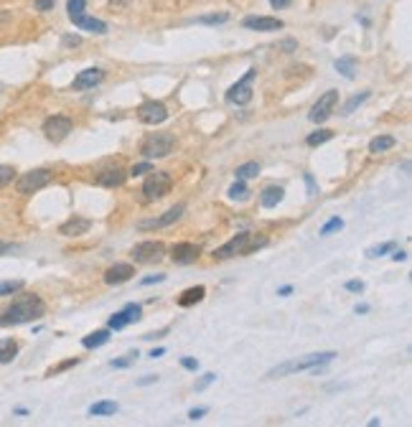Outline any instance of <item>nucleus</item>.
Segmentation results:
<instances>
[{
  "label": "nucleus",
  "mask_w": 412,
  "mask_h": 427,
  "mask_svg": "<svg viewBox=\"0 0 412 427\" xmlns=\"http://www.w3.org/2000/svg\"><path fill=\"white\" fill-rule=\"evenodd\" d=\"M336 72L341 74V76H346V79H354L356 76V59L354 56H341V59H336Z\"/></svg>",
  "instance_id": "nucleus-23"
},
{
  "label": "nucleus",
  "mask_w": 412,
  "mask_h": 427,
  "mask_svg": "<svg viewBox=\"0 0 412 427\" xmlns=\"http://www.w3.org/2000/svg\"><path fill=\"white\" fill-rule=\"evenodd\" d=\"M72 130H74V122L67 115H52V118L44 120V135L52 143H61Z\"/></svg>",
  "instance_id": "nucleus-9"
},
{
  "label": "nucleus",
  "mask_w": 412,
  "mask_h": 427,
  "mask_svg": "<svg viewBox=\"0 0 412 427\" xmlns=\"http://www.w3.org/2000/svg\"><path fill=\"white\" fill-rule=\"evenodd\" d=\"M214 382H216V374H204V376L199 379V382L193 384V389H196V392H204L206 387H209V384H214Z\"/></svg>",
  "instance_id": "nucleus-40"
},
{
  "label": "nucleus",
  "mask_w": 412,
  "mask_h": 427,
  "mask_svg": "<svg viewBox=\"0 0 412 427\" xmlns=\"http://www.w3.org/2000/svg\"><path fill=\"white\" fill-rule=\"evenodd\" d=\"M171 259L176 262V265H191L199 259V247L193 242H178L171 247Z\"/></svg>",
  "instance_id": "nucleus-13"
},
{
  "label": "nucleus",
  "mask_w": 412,
  "mask_h": 427,
  "mask_svg": "<svg viewBox=\"0 0 412 427\" xmlns=\"http://www.w3.org/2000/svg\"><path fill=\"white\" fill-rule=\"evenodd\" d=\"M46 313V303L38 295H21L10 303V308L0 316V325H21L31 323Z\"/></svg>",
  "instance_id": "nucleus-1"
},
{
  "label": "nucleus",
  "mask_w": 412,
  "mask_h": 427,
  "mask_svg": "<svg viewBox=\"0 0 412 427\" xmlns=\"http://www.w3.org/2000/svg\"><path fill=\"white\" fill-rule=\"evenodd\" d=\"M247 184H244L242 178H237V184L229 188V199H247Z\"/></svg>",
  "instance_id": "nucleus-33"
},
{
  "label": "nucleus",
  "mask_w": 412,
  "mask_h": 427,
  "mask_svg": "<svg viewBox=\"0 0 412 427\" xmlns=\"http://www.w3.org/2000/svg\"><path fill=\"white\" fill-rule=\"evenodd\" d=\"M130 257L135 262H140V265H155V262H161L166 257V247H163V242H153V239L150 242H140L133 247Z\"/></svg>",
  "instance_id": "nucleus-8"
},
{
  "label": "nucleus",
  "mask_w": 412,
  "mask_h": 427,
  "mask_svg": "<svg viewBox=\"0 0 412 427\" xmlns=\"http://www.w3.org/2000/svg\"><path fill=\"white\" fill-rule=\"evenodd\" d=\"M166 354V348H153V351H150V359H158V356H163Z\"/></svg>",
  "instance_id": "nucleus-55"
},
{
  "label": "nucleus",
  "mask_w": 412,
  "mask_h": 427,
  "mask_svg": "<svg viewBox=\"0 0 412 427\" xmlns=\"http://www.w3.org/2000/svg\"><path fill=\"white\" fill-rule=\"evenodd\" d=\"M280 49H283V51H295V49H298V44H295V41H290V38H287V41H283V44H280Z\"/></svg>",
  "instance_id": "nucleus-50"
},
{
  "label": "nucleus",
  "mask_w": 412,
  "mask_h": 427,
  "mask_svg": "<svg viewBox=\"0 0 412 427\" xmlns=\"http://www.w3.org/2000/svg\"><path fill=\"white\" fill-rule=\"evenodd\" d=\"M138 120L143 125H161L168 120V110L163 102H155V99H145V102L138 107Z\"/></svg>",
  "instance_id": "nucleus-11"
},
{
  "label": "nucleus",
  "mask_w": 412,
  "mask_h": 427,
  "mask_svg": "<svg viewBox=\"0 0 412 427\" xmlns=\"http://www.w3.org/2000/svg\"><path fill=\"white\" fill-rule=\"evenodd\" d=\"M13 178H15V168L0 166V188H6L8 184H13Z\"/></svg>",
  "instance_id": "nucleus-38"
},
{
  "label": "nucleus",
  "mask_w": 412,
  "mask_h": 427,
  "mask_svg": "<svg viewBox=\"0 0 412 427\" xmlns=\"http://www.w3.org/2000/svg\"><path fill=\"white\" fill-rule=\"evenodd\" d=\"M120 407L118 402H107V399H102V402H95V405L89 407V414L92 417H107V414H115Z\"/></svg>",
  "instance_id": "nucleus-24"
},
{
  "label": "nucleus",
  "mask_w": 412,
  "mask_h": 427,
  "mask_svg": "<svg viewBox=\"0 0 412 427\" xmlns=\"http://www.w3.org/2000/svg\"><path fill=\"white\" fill-rule=\"evenodd\" d=\"M163 280H166V275H148V277L140 280V285H153V282H163Z\"/></svg>",
  "instance_id": "nucleus-45"
},
{
  "label": "nucleus",
  "mask_w": 412,
  "mask_h": 427,
  "mask_svg": "<svg viewBox=\"0 0 412 427\" xmlns=\"http://www.w3.org/2000/svg\"><path fill=\"white\" fill-rule=\"evenodd\" d=\"M125 325H130V321H127V316H125V310L115 313V316L107 321V328H110V331H120V328H125Z\"/></svg>",
  "instance_id": "nucleus-31"
},
{
  "label": "nucleus",
  "mask_w": 412,
  "mask_h": 427,
  "mask_svg": "<svg viewBox=\"0 0 412 427\" xmlns=\"http://www.w3.org/2000/svg\"><path fill=\"white\" fill-rule=\"evenodd\" d=\"M79 41H81L79 36H64V38H61V44H64V46H79Z\"/></svg>",
  "instance_id": "nucleus-51"
},
{
  "label": "nucleus",
  "mask_w": 412,
  "mask_h": 427,
  "mask_svg": "<svg viewBox=\"0 0 412 427\" xmlns=\"http://www.w3.org/2000/svg\"><path fill=\"white\" fill-rule=\"evenodd\" d=\"M283 199H285V191H283V186H267L265 191L260 193V204H262L265 209H275Z\"/></svg>",
  "instance_id": "nucleus-20"
},
{
  "label": "nucleus",
  "mask_w": 412,
  "mask_h": 427,
  "mask_svg": "<svg viewBox=\"0 0 412 427\" xmlns=\"http://www.w3.org/2000/svg\"><path fill=\"white\" fill-rule=\"evenodd\" d=\"M135 275V267L130 262H118V265H112L107 273H104V282L107 285H122L127 282L130 277Z\"/></svg>",
  "instance_id": "nucleus-16"
},
{
  "label": "nucleus",
  "mask_w": 412,
  "mask_h": 427,
  "mask_svg": "<svg viewBox=\"0 0 412 427\" xmlns=\"http://www.w3.org/2000/svg\"><path fill=\"white\" fill-rule=\"evenodd\" d=\"M23 285H26L23 280H6V282H0V298H3V295L18 293V290H23Z\"/></svg>",
  "instance_id": "nucleus-32"
},
{
  "label": "nucleus",
  "mask_w": 412,
  "mask_h": 427,
  "mask_svg": "<svg viewBox=\"0 0 412 427\" xmlns=\"http://www.w3.org/2000/svg\"><path fill=\"white\" fill-rule=\"evenodd\" d=\"M392 259H395V262H405L407 252H402V250H397V247H395V255H392Z\"/></svg>",
  "instance_id": "nucleus-52"
},
{
  "label": "nucleus",
  "mask_w": 412,
  "mask_h": 427,
  "mask_svg": "<svg viewBox=\"0 0 412 427\" xmlns=\"http://www.w3.org/2000/svg\"><path fill=\"white\" fill-rule=\"evenodd\" d=\"M171 188H173V178L166 170H150V176L145 178L143 184V193H145V201H158L163 196H168Z\"/></svg>",
  "instance_id": "nucleus-5"
},
{
  "label": "nucleus",
  "mask_w": 412,
  "mask_h": 427,
  "mask_svg": "<svg viewBox=\"0 0 412 427\" xmlns=\"http://www.w3.org/2000/svg\"><path fill=\"white\" fill-rule=\"evenodd\" d=\"M125 178H127V173L120 166H115V168H107V170H102L100 176H97V184L100 186H104V188H118V186H122L125 184Z\"/></svg>",
  "instance_id": "nucleus-19"
},
{
  "label": "nucleus",
  "mask_w": 412,
  "mask_h": 427,
  "mask_svg": "<svg viewBox=\"0 0 412 427\" xmlns=\"http://www.w3.org/2000/svg\"><path fill=\"white\" fill-rule=\"evenodd\" d=\"M173 145H176V138L171 133H150L140 143V155L145 161H158V158H166V155L173 153Z\"/></svg>",
  "instance_id": "nucleus-4"
},
{
  "label": "nucleus",
  "mask_w": 412,
  "mask_h": 427,
  "mask_svg": "<svg viewBox=\"0 0 412 427\" xmlns=\"http://www.w3.org/2000/svg\"><path fill=\"white\" fill-rule=\"evenodd\" d=\"M229 13H212V15H199L196 23H204V26H219V23H227Z\"/></svg>",
  "instance_id": "nucleus-30"
},
{
  "label": "nucleus",
  "mask_w": 412,
  "mask_h": 427,
  "mask_svg": "<svg viewBox=\"0 0 412 427\" xmlns=\"http://www.w3.org/2000/svg\"><path fill=\"white\" fill-rule=\"evenodd\" d=\"M33 6H36V10H41V13H46V10H52V8H54V0H36Z\"/></svg>",
  "instance_id": "nucleus-46"
},
{
  "label": "nucleus",
  "mask_w": 412,
  "mask_h": 427,
  "mask_svg": "<svg viewBox=\"0 0 412 427\" xmlns=\"http://www.w3.org/2000/svg\"><path fill=\"white\" fill-rule=\"evenodd\" d=\"M72 23L79 31H87V33H97V36H104V33H107V23L100 21V18H89L87 13H81V15H77V18H72Z\"/></svg>",
  "instance_id": "nucleus-18"
},
{
  "label": "nucleus",
  "mask_w": 412,
  "mask_h": 427,
  "mask_svg": "<svg viewBox=\"0 0 412 427\" xmlns=\"http://www.w3.org/2000/svg\"><path fill=\"white\" fill-rule=\"evenodd\" d=\"M209 412V410H206V407H199V410H191V412H189V420H201V417H204V414Z\"/></svg>",
  "instance_id": "nucleus-48"
},
{
  "label": "nucleus",
  "mask_w": 412,
  "mask_h": 427,
  "mask_svg": "<svg viewBox=\"0 0 412 427\" xmlns=\"http://www.w3.org/2000/svg\"><path fill=\"white\" fill-rule=\"evenodd\" d=\"M102 79H104L102 69H84V72H79L77 76H74L72 87H74V92H84V89L97 87Z\"/></svg>",
  "instance_id": "nucleus-15"
},
{
  "label": "nucleus",
  "mask_w": 412,
  "mask_h": 427,
  "mask_svg": "<svg viewBox=\"0 0 412 427\" xmlns=\"http://www.w3.org/2000/svg\"><path fill=\"white\" fill-rule=\"evenodd\" d=\"M107 341H110V328H102V331H95V333H89V336H84V339H81V346L100 348V346H104Z\"/></svg>",
  "instance_id": "nucleus-22"
},
{
  "label": "nucleus",
  "mask_w": 412,
  "mask_h": 427,
  "mask_svg": "<svg viewBox=\"0 0 412 427\" xmlns=\"http://www.w3.org/2000/svg\"><path fill=\"white\" fill-rule=\"evenodd\" d=\"M79 364V359H69V361H61L59 366H54L52 371H49V376H54V374H59V371H67V369H72V366H77Z\"/></svg>",
  "instance_id": "nucleus-41"
},
{
  "label": "nucleus",
  "mask_w": 412,
  "mask_h": 427,
  "mask_svg": "<svg viewBox=\"0 0 412 427\" xmlns=\"http://www.w3.org/2000/svg\"><path fill=\"white\" fill-rule=\"evenodd\" d=\"M336 104H339V92H336V89H328V92L318 97V102L313 104V110H310V115H308L310 122H326V120L333 115Z\"/></svg>",
  "instance_id": "nucleus-10"
},
{
  "label": "nucleus",
  "mask_w": 412,
  "mask_h": 427,
  "mask_svg": "<svg viewBox=\"0 0 412 427\" xmlns=\"http://www.w3.org/2000/svg\"><path fill=\"white\" fill-rule=\"evenodd\" d=\"M8 18H10V13H8V10H0V23H6Z\"/></svg>",
  "instance_id": "nucleus-56"
},
{
  "label": "nucleus",
  "mask_w": 412,
  "mask_h": 427,
  "mask_svg": "<svg viewBox=\"0 0 412 427\" xmlns=\"http://www.w3.org/2000/svg\"><path fill=\"white\" fill-rule=\"evenodd\" d=\"M270 6H273L275 10H280V8H287V6H293V0H270Z\"/></svg>",
  "instance_id": "nucleus-49"
},
{
  "label": "nucleus",
  "mask_w": 412,
  "mask_h": 427,
  "mask_svg": "<svg viewBox=\"0 0 412 427\" xmlns=\"http://www.w3.org/2000/svg\"><path fill=\"white\" fill-rule=\"evenodd\" d=\"M344 287L349 290V293H364V287H367V285H364L361 280H349Z\"/></svg>",
  "instance_id": "nucleus-42"
},
{
  "label": "nucleus",
  "mask_w": 412,
  "mask_h": 427,
  "mask_svg": "<svg viewBox=\"0 0 412 427\" xmlns=\"http://www.w3.org/2000/svg\"><path fill=\"white\" fill-rule=\"evenodd\" d=\"M122 310H125V316H127V321H130V323H138L140 318H143V308H140V305H135V303H127Z\"/></svg>",
  "instance_id": "nucleus-36"
},
{
  "label": "nucleus",
  "mask_w": 412,
  "mask_h": 427,
  "mask_svg": "<svg viewBox=\"0 0 412 427\" xmlns=\"http://www.w3.org/2000/svg\"><path fill=\"white\" fill-rule=\"evenodd\" d=\"M15 356H18V344L13 339L0 341V364H10Z\"/></svg>",
  "instance_id": "nucleus-25"
},
{
  "label": "nucleus",
  "mask_w": 412,
  "mask_h": 427,
  "mask_svg": "<svg viewBox=\"0 0 412 427\" xmlns=\"http://www.w3.org/2000/svg\"><path fill=\"white\" fill-rule=\"evenodd\" d=\"M204 295H206V287L204 285L189 287V290H184V293H181V298H178V305H181V308H191V305H196V303L204 300Z\"/></svg>",
  "instance_id": "nucleus-21"
},
{
  "label": "nucleus",
  "mask_w": 412,
  "mask_h": 427,
  "mask_svg": "<svg viewBox=\"0 0 412 427\" xmlns=\"http://www.w3.org/2000/svg\"><path fill=\"white\" fill-rule=\"evenodd\" d=\"M181 366L189 369V371H196V369H199V361L191 359V356H184V359H181Z\"/></svg>",
  "instance_id": "nucleus-44"
},
{
  "label": "nucleus",
  "mask_w": 412,
  "mask_h": 427,
  "mask_svg": "<svg viewBox=\"0 0 412 427\" xmlns=\"http://www.w3.org/2000/svg\"><path fill=\"white\" fill-rule=\"evenodd\" d=\"M54 181V173L49 168H33L29 173H23L18 181H15V191L23 193V196H29V193H36L41 191L44 186H49Z\"/></svg>",
  "instance_id": "nucleus-6"
},
{
  "label": "nucleus",
  "mask_w": 412,
  "mask_h": 427,
  "mask_svg": "<svg viewBox=\"0 0 412 427\" xmlns=\"http://www.w3.org/2000/svg\"><path fill=\"white\" fill-rule=\"evenodd\" d=\"M21 247L18 244H10V242H0V257L3 255H13V252H18Z\"/></svg>",
  "instance_id": "nucleus-43"
},
{
  "label": "nucleus",
  "mask_w": 412,
  "mask_h": 427,
  "mask_svg": "<svg viewBox=\"0 0 412 427\" xmlns=\"http://www.w3.org/2000/svg\"><path fill=\"white\" fill-rule=\"evenodd\" d=\"M184 211H186V207H184V204H178V207L168 209V211L163 214V216H158V219L140 221L138 229H143V232H148V229H166V227H171V224H176V221L184 216Z\"/></svg>",
  "instance_id": "nucleus-12"
},
{
  "label": "nucleus",
  "mask_w": 412,
  "mask_h": 427,
  "mask_svg": "<svg viewBox=\"0 0 412 427\" xmlns=\"http://www.w3.org/2000/svg\"><path fill=\"white\" fill-rule=\"evenodd\" d=\"M89 229H92V221L84 219V216H72L69 221H64L59 227V234L61 236H81L87 234Z\"/></svg>",
  "instance_id": "nucleus-17"
},
{
  "label": "nucleus",
  "mask_w": 412,
  "mask_h": 427,
  "mask_svg": "<svg viewBox=\"0 0 412 427\" xmlns=\"http://www.w3.org/2000/svg\"><path fill=\"white\" fill-rule=\"evenodd\" d=\"M153 382H158V376H143L138 382V387H145V384H153Z\"/></svg>",
  "instance_id": "nucleus-53"
},
{
  "label": "nucleus",
  "mask_w": 412,
  "mask_h": 427,
  "mask_svg": "<svg viewBox=\"0 0 412 427\" xmlns=\"http://www.w3.org/2000/svg\"><path fill=\"white\" fill-rule=\"evenodd\" d=\"M135 359H138V351H133V354L122 356V359H112V361H110V366H112V369H127L130 364H135Z\"/></svg>",
  "instance_id": "nucleus-37"
},
{
  "label": "nucleus",
  "mask_w": 412,
  "mask_h": 427,
  "mask_svg": "<svg viewBox=\"0 0 412 427\" xmlns=\"http://www.w3.org/2000/svg\"><path fill=\"white\" fill-rule=\"evenodd\" d=\"M267 247L265 236H258L252 232H242V234H235L227 244H221L219 250L214 252L216 259H229V257H244V255H252V252Z\"/></svg>",
  "instance_id": "nucleus-2"
},
{
  "label": "nucleus",
  "mask_w": 412,
  "mask_h": 427,
  "mask_svg": "<svg viewBox=\"0 0 412 427\" xmlns=\"http://www.w3.org/2000/svg\"><path fill=\"white\" fill-rule=\"evenodd\" d=\"M306 186H308V196H316L318 188H316V181H313V176H310V173H306Z\"/></svg>",
  "instance_id": "nucleus-47"
},
{
  "label": "nucleus",
  "mask_w": 412,
  "mask_h": 427,
  "mask_svg": "<svg viewBox=\"0 0 412 427\" xmlns=\"http://www.w3.org/2000/svg\"><path fill=\"white\" fill-rule=\"evenodd\" d=\"M395 247H397L395 242H384V244H379V247H372V250L367 252V257L369 259H377V257H382L384 252H392Z\"/></svg>",
  "instance_id": "nucleus-35"
},
{
  "label": "nucleus",
  "mask_w": 412,
  "mask_h": 427,
  "mask_svg": "<svg viewBox=\"0 0 412 427\" xmlns=\"http://www.w3.org/2000/svg\"><path fill=\"white\" fill-rule=\"evenodd\" d=\"M290 293H293V287H290V285L280 287V290H278V295H280V298H287V295H290Z\"/></svg>",
  "instance_id": "nucleus-54"
},
{
  "label": "nucleus",
  "mask_w": 412,
  "mask_h": 427,
  "mask_svg": "<svg viewBox=\"0 0 412 427\" xmlns=\"http://www.w3.org/2000/svg\"><path fill=\"white\" fill-rule=\"evenodd\" d=\"M367 99H369V89H364L361 95H354L351 99H349V102L341 107V115H351V112L356 110V107H361V104L367 102Z\"/></svg>",
  "instance_id": "nucleus-27"
},
{
  "label": "nucleus",
  "mask_w": 412,
  "mask_h": 427,
  "mask_svg": "<svg viewBox=\"0 0 412 427\" xmlns=\"http://www.w3.org/2000/svg\"><path fill=\"white\" fill-rule=\"evenodd\" d=\"M339 229H344V221L339 219V216H333V219H328L321 227V236H328V234H333V232H339Z\"/></svg>",
  "instance_id": "nucleus-34"
},
{
  "label": "nucleus",
  "mask_w": 412,
  "mask_h": 427,
  "mask_svg": "<svg viewBox=\"0 0 412 427\" xmlns=\"http://www.w3.org/2000/svg\"><path fill=\"white\" fill-rule=\"evenodd\" d=\"M255 76H258V69H255V67L247 69V74H244L242 79L227 89L224 99H227L229 104H237V107H244V104H250L252 102V81H255Z\"/></svg>",
  "instance_id": "nucleus-7"
},
{
  "label": "nucleus",
  "mask_w": 412,
  "mask_h": 427,
  "mask_svg": "<svg viewBox=\"0 0 412 427\" xmlns=\"http://www.w3.org/2000/svg\"><path fill=\"white\" fill-rule=\"evenodd\" d=\"M150 170H153V163H150V161H145V163H138V166H133V168H130V173H127V176L138 178V176H145V173H150Z\"/></svg>",
  "instance_id": "nucleus-39"
},
{
  "label": "nucleus",
  "mask_w": 412,
  "mask_h": 427,
  "mask_svg": "<svg viewBox=\"0 0 412 427\" xmlns=\"http://www.w3.org/2000/svg\"><path fill=\"white\" fill-rule=\"evenodd\" d=\"M331 138H333L331 130H318V133H310L308 138H306V145H308V147L324 145V143H328Z\"/></svg>",
  "instance_id": "nucleus-29"
},
{
  "label": "nucleus",
  "mask_w": 412,
  "mask_h": 427,
  "mask_svg": "<svg viewBox=\"0 0 412 427\" xmlns=\"http://www.w3.org/2000/svg\"><path fill=\"white\" fill-rule=\"evenodd\" d=\"M397 145V140L392 138V135H379V138H374V140L369 143V153H384V150H390V147Z\"/></svg>",
  "instance_id": "nucleus-26"
},
{
  "label": "nucleus",
  "mask_w": 412,
  "mask_h": 427,
  "mask_svg": "<svg viewBox=\"0 0 412 427\" xmlns=\"http://www.w3.org/2000/svg\"><path fill=\"white\" fill-rule=\"evenodd\" d=\"M260 176V163L250 161V163H242L239 168H237V178H242V181H247V178H258Z\"/></svg>",
  "instance_id": "nucleus-28"
},
{
  "label": "nucleus",
  "mask_w": 412,
  "mask_h": 427,
  "mask_svg": "<svg viewBox=\"0 0 412 427\" xmlns=\"http://www.w3.org/2000/svg\"><path fill=\"white\" fill-rule=\"evenodd\" d=\"M333 359H336V351H321V354H308V356H303V359L285 361V364L270 369V371H267V379H280V376L295 374V371H310V369L324 366V364H328V361H333Z\"/></svg>",
  "instance_id": "nucleus-3"
},
{
  "label": "nucleus",
  "mask_w": 412,
  "mask_h": 427,
  "mask_svg": "<svg viewBox=\"0 0 412 427\" xmlns=\"http://www.w3.org/2000/svg\"><path fill=\"white\" fill-rule=\"evenodd\" d=\"M244 29L250 31H262V33H270V31H280L285 23L280 21V18H270V15H247L242 21Z\"/></svg>",
  "instance_id": "nucleus-14"
}]
</instances>
